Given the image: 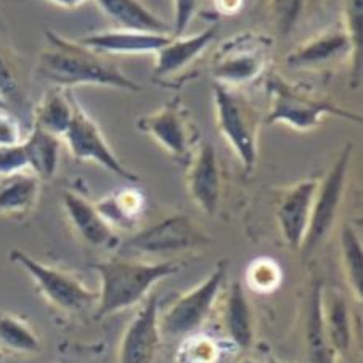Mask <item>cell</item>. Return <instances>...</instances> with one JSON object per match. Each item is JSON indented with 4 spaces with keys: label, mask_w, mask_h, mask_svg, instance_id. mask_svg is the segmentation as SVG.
<instances>
[{
    "label": "cell",
    "mask_w": 363,
    "mask_h": 363,
    "mask_svg": "<svg viewBox=\"0 0 363 363\" xmlns=\"http://www.w3.org/2000/svg\"><path fill=\"white\" fill-rule=\"evenodd\" d=\"M100 10L121 29L172 34L167 24L140 0H95Z\"/></svg>",
    "instance_id": "obj_20"
},
{
    "label": "cell",
    "mask_w": 363,
    "mask_h": 363,
    "mask_svg": "<svg viewBox=\"0 0 363 363\" xmlns=\"http://www.w3.org/2000/svg\"><path fill=\"white\" fill-rule=\"evenodd\" d=\"M237 363H259V362L257 360H252V359H247V357H246V359H241Z\"/></svg>",
    "instance_id": "obj_40"
},
{
    "label": "cell",
    "mask_w": 363,
    "mask_h": 363,
    "mask_svg": "<svg viewBox=\"0 0 363 363\" xmlns=\"http://www.w3.org/2000/svg\"><path fill=\"white\" fill-rule=\"evenodd\" d=\"M318 180L306 179L289 186L277 206V222L289 250L298 252L304 245Z\"/></svg>",
    "instance_id": "obj_15"
},
{
    "label": "cell",
    "mask_w": 363,
    "mask_h": 363,
    "mask_svg": "<svg viewBox=\"0 0 363 363\" xmlns=\"http://www.w3.org/2000/svg\"><path fill=\"white\" fill-rule=\"evenodd\" d=\"M219 34L217 24L203 29L191 35H174L167 44L156 53V63L153 69L155 82L161 86H177L179 81L189 79L191 68H195L198 60L204 55L211 44Z\"/></svg>",
    "instance_id": "obj_12"
},
{
    "label": "cell",
    "mask_w": 363,
    "mask_h": 363,
    "mask_svg": "<svg viewBox=\"0 0 363 363\" xmlns=\"http://www.w3.org/2000/svg\"><path fill=\"white\" fill-rule=\"evenodd\" d=\"M186 191L198 209L204 214H216L220 201L222 180L216 148L211 142L198 143L195 153L186 162Z\"/></svg>",
    "instance_id": "obj_14"
},
{
    "label": "cell",
    "mask_w": 363,
    "mask_h": 363,
    "mask_svg": "<svg viewBox=\"0 0 363 363\" xmlns=\"http://www.w3.org/2000/svg\"><path fill=\"white\" fill-rule=\"evenodd\" d=\"M341 259L344 275L347 278L349 288L354 298L362 301V284H363V252L362 241L355 230L350 225H342L340 235Z\"/></svg>",
    "instance_id": "obj_30"
},
{
    "label": "cell",
    "mask_w": 363,
    "mask_h": 363,
    "mask_svg": "<svg viewBox=\"0 0 363 363\" xmlns=\"http://www.w3.org/2000/svg\"><path fill=\"white\" fill-rule=\"evenodd\" d=\"M0 362H2V352H0Z\"/></svg>",
    "instance_id": "obj_42"
},
{
    "label": "cell",
    "mask_w": 363,
    "mask_h": 363,
    "mask_svg": "<svg viewBox=\"0 0 363 363\" xmlns=\"http://www.w3.org/2000/svg\"><path fill=\"white\" fill-rule=\"evenodd\" d=\"M29 171L40 180H50L57 175L62 156V138L33 125V130L24 137Z\"/></svg>",
    "instance_id": "obj_23"
},
{
    "label": "cell",
    "mask_w": 363,
    "mask_h": 363,
    "mask_svg": "<svg viewBox=\"0 0 363 363\" xmlns=\"http://www.w3.org/2000/svg\"><path fill=\"white\" fill-rule=\"evenodd\" d=\"M349 60L350 44L347 35L342 26H335L302 40L288 53L284 63L291 69H320Z\"/></svg>",
    "instance_id": "obj_16"
},
{
    "label": "cell",
    "mask_w": 363,
    "mask_h": 363,
    "mask_svg": "<svg viewBox=\"0 0 363 363\" xmlns=\"http://www.w3.org/2000/svg\"><path fill=\"white\" fill-rule=\"evenodd\" d=\"M274 39L257 31H245L227 39L211 60L214 82L238 89L257 81L269 68Z\"/></svg>",
    "instance_id": "obj_5"
},
{
    "label": "cell",
    "mask_w": 363,
    "mask_h": 363,
    "mask_svg": "<svg viewBox=\"0 0 363 363\" xmlns=\"http://www.w3.org/2000/svg\"><path fill=\"white\" fill-rule=\"evenodd\" d=\"M209 243V237L185 214H174L142 230L125 241L121 254L129 256H164L195 250Z\"/></svg>",
    "instance_id": "obj_10"
},
{
    "label": "cell",
    "mask_w": 363,
    "mask_h": 363,
    "mask_svg": "<svg viewBox=\"0 0 363 363\" xmlns=\"http://www.w3.org/2000/svg\"><path fill=\"white\" fill-rule=\"evenodd\" d=\"M350 161H352V145L347 143L337 156L325 177L318 182L315 196H313L311 220L306 233L302 252L304 256H311L328 238L331 228L340 214L344 193H346V184Z\"/></svg>",
    "instance_id": "obj_8"
},
{
    "label": "cell",
    "mask_w": 363,
    "mask_h": 363,
    "mask_svg": "<svg viewBox=\"0 0 363 363\" xmlns=\"http://www.w3.org/2000/svg\"><path fill=\"white\" fill-rule=\"evenodd\" d=\"M322 318L326 336L337 355H344L352 346V325L349 306L340 293H322Z\"/></svg>",
    "instance_id": "obj_24"
},
{
    "label": "cell",
    "mask_w": 363,
    "mask_h": 363,
    "mask_svg": "<svg viewBox=\"0 0 363 363\" xmlns=\"http://www.w3.org/2000/svg\"><path fill=\"white\" fill-rule=\"evenodd\" d=\"M216 125L233 150L246 172H252L259 158V130L264 124L256 106L237 89L214 82Z\"/></svg>",
    "instance_id": "obj_4"
},
{
    "label": "cell",
    "mask_w": 363,
    "mask_h": 363,
    "mask_svg": "<svg viewBox=\"0 0 363 363\" xmlns=\"http://www.w3.org/2000/svg\"><path fill=\"white\" fill-rule=\"evenodd\" d=\"M45 45L38 55L34 76L53 87L71 90L79 86H96L138 92L142 86L125 76L114 58L71 40L52 29H45Z\"/></svg>",
    "instance_id": "obj_1"
},
{
    "label": "cell",
    "mask_w": 363,
    "mask_h": 363,
    "mask_svg": "<svg viewBox=\"0 0 363 363\" xmlns=\"http://www.w3.org/2000/svg\"><path fill=\"white\" fill-rule=\"evenodd\" d=\"M182 265L175 261L140 262L130 259H108L94 264L100 275L96 318H105L134 307L150 294L155 284L177 274Z\"/></svg>",
    "instance_id": "obj_2"
},
{
    "label": "cell",
    "mask_w": 363,
    "mask_h": 363,
    "mask_svg": "<svg viewBox=\"0 0 363 363\" xmlns=\"http://www.w3.org/2000/svg\"><path fill=\"white\" fill-rule=\"evenodd\" d=\"M26 171H29V161L23 142L15 147L0 148V177Z\"/></svg>",
    "instance_id": "obj_34"
},
{
    "label": "cell",
    "mask_w": 363,
    "mask_h": 363,
    "mask_svg": "<svg viewBox=\"0 0 363 363\" xmlns=\"http://www.w3.org/2000/svg\"><path fill=\"white\" fill-rule=\"evenodd\" d=\"M269 363H283V362H280L278 359H275V357H270V359H269Z\"/></svg>",
    "instance_id": "obj_41"
},
{
    "label": "cell",
    "mask_w": 363,
    "mask_h": 363,
    "mask_svg": "<svg viewBox=\"0 0 363 363\" xmlns=\"http://www.w3.org/2000/svg\"><path fill=\"white\" fill-rule=\"evenodd\" d=\"M160 301L150 296L123 335L118 363H155L161 349Z\"/></svg>",
    "instance_id": "obj_13"
},
{
    "label": "cell",
    "mask_w": 363,
    "mask_h": 363,
    "mask_svg": "<svg viewBox=\"0 0 363 363\" xmlns=\"http://www.w3.org/2000/svg\"><path fill=\"white\" fill-rule=\"evenodd\" d=\"M312 0H269L267 9L272 24L281 38H288L306 16Z\"/></svg>",
    "instance_id": "obj_32"
},
{
    "label": "cell",
    "mask_w": 363,
    "mask_h": 363,
    "mask_svg": "<svg viewBox=\"0 0 363 363\" xmlns=\"http://www.w3.org/2000/svg\"><path fill=\"white\" fill-rule=\"evenodd\" d=\"M0 349H7L15 354L34 355L40 352L42 342L26 320L15 313H0Z\"/></svg>",
    "instance_id": "obj_28"
},
{
    "label": "cell",
    "mask_w": 363,
    "mask_h": 363,
    "mask_svg": "<svg viewBox=\"0 0 363 363\" xmlns=\"http://www.w3.org/2000/svg\"><path fill=\"white\" fill-rule=\"evenodd\" d=\"M95 206L114 230H130L143 213V195L137 189H123L96 201Z\"/></svg>",
    "instance_id": "obj_27"
},
{
    "label": "cell",
    "mask_w": 363,
    "mask_h": 363,
    "mask_svg": "<svg viewBox=\"0 0 363 363\" xmlns=\"http://www.w3.org/2000/svg\"><path fill=\"white\" fill-rule=\"evenodd\" d=\"M24 140L21 124L11 111H0V148L15 147Z\"/></svg>",
    "instance_id": "obj_36"
},
{
    "label": "cell",
    "mask_w": 363,
    "mask_h": 363,
    "mask_svg": "<svg viewBox=\"0 0 363 363\" xmlns=\"http://www.w3.org/2000/svg\"><path fill=\"white\" fill-rule=\"evenodd\" d=\"M40 182L29 171L0 177V217L26 219L39 203Z\"/></svg>",
    "instance_id": "obj_19"
},
{
    "label": "cell",
    "mask_w": 363,
    "mask_h": 363,
    "mask_svg": "<svg viewBox=\"0 0 363 363\" xmlns=\"http://www.w3.org/2000/svg\"><path fill=\"white\" fill-rule=\"evenodd\" d=\"M306 342L311 363H335L337 354L333 349L326 336L322 318V286L315 284L312 288L307 302L306 317Z\"/></svg>",
    "instance_id": "obj_26"
},
{
    "label": "cell",
    "mask_w": 363,
    "mask_h": 363,
    "mask_svg": "<svg viewBox=\"0 0 363 363\" xmlns=\"http://www.w3.org/2000/svg\"><path fill=\"white\" fill-rule=\"evenodd\" d=\"M74 100L71 90L48 89L33 110L34 125L48 134L63 138L74 114Z\"/></svg>",
    "instance_id": "obj_22"
},
{
    "label": "cell",
    "mask_w": 363,
    "mask_h": 363,
    "mask_svg": "<svg viewBox=\"0 0 363 363\" xmlns=\"http://www.w3.org/2000/svg\"><path fill=\"white\" fill-rule=\"evenodd\" d=\"M228 262L223 259L216 265L209 277L195 288L180 294L169 304L164 312H160L161 335L174 340L198 333L213 311L227 277Z\"/></svg>",
    "instance_id": "obj_6"
},
{
    "label": "cell",
    "mask_w": 363,
    "mask_h": 363,
    "mask_svg": "<svg viewBox=\"0 0 363 363\" xmlns=\"http://www.w3.org/2000/svg\"><path fill=\"white\" fill-rule=\"evenodd\" d=\"M246 283L252 291L272 293L280 286L281 269L274 259H254L246 270Z\"/></svg>",
    "instance_id": "obj_33"
},
{
    "label": "cell",
    "mask_w": 363,
    "mask_h": 363,
    "mask_svg": "<svg viewBox=\"0 0 363 363\" xmlns=\"http://www.w3.org/2000/svg\"><path fill=\"white\" fill-rule=\"evenodd\" d=\"M220 355L222 350L216 340L201 333H193L182 337L175 363H219Z\"/></svg>",
    "instance_id": "obj_31"
},
{
    "label": "cell",
    "mask_w": 363,
    "mask_h": 363,
    "mask_svg": "<svg viewBox=\"0 0 363 363\" xmlns=\"http://www.w3.org/2000/svg\"><path fill=\"white\" fill-rule=\"evenodd\" d=\"M217 15L235 16L243 9L245 0H213Z\"/></svg>",
    "instance_id": "obj_37"
},
{
    "label": "cell",
    "mask_w": 363,
    "mask_h": 363,
    "mask_svg": "<svg viewBox=\"0 0 363 363\" xmlns=\"http://www.w3.org/2000/svg\"><path fill=\"white\" fill-rule=\"evenodd\" d=\"M62 140H65L71 156L77 162H95L127 182H138V175L123 164L103 135L100 125L84 110L77 99L74 100L71 124Z\"/></svg>",
    "instance_id": "obj_11"
},
{
    "label": "cell",
    "mask_w": 363,
    "mask_h": 363,
    "mask_svg": "<svg viewBox=\"0 0 363 363\" xmlns=\"http://www.w3.org/2000/svg\"><path fill=\"white\" fill-rule=\"evenodd\" d=\"M137 127L180 164H186L198 147V130L191 113L179 95L153 113L138 118Z\"/></svg>",
    "instance_id": "obj_7"
},
{
    "label": "cell",
    "mask_w": 363,
    "mask_h": 363,
    "mask_svg": "<svg viewBox=\"0 0 363 363\" xmlns=\"http://www.w3.org/2000/svg\"><path fill=\"white\" fill-rule=\"evenodd\" d=\"M10 261L26 270L38 291L60 311L82 312L99 302V293L69 272L42 264L20 250L10 252Z\"/></svg>",
    "instance_id": "obj_9"
},
{
    "label": "cell",
    "mask_w": 363,
    "mask_h": 363,
    "mask_svg": "<svg viewBox=\"0 0 363 363\" xmlns=\"http://www.w3.org/2000/svg\"><path fill=\"white\" fill-rule=\"evenodd\" d=\"M21 66V58L11 44L7 28L0 20V95L10 106L26 101Z\"/></svg>",
    "instance_id": "obj_25"
},
{
    "label": "cell",
    "mask_w": 363,
    "mask_h": 363,
    "mask_svg": "<svg viewBox=\"0 0 363 363\" xmlns=\"http://www.w3.org/2000/svg\"><path fill=\"white\" fill-rule=\"evenodd\" d=\"M172 38V34L114 28L110 31L84 35L79 42L95 52L113 58L114 55H150V53L156 55Z\"/></svg>",
    "instance_id": "obj_17"
},
{
    "label": "cell",
    "mask_w": 363,
    "mask_h": 363,
    "mask_svg": "<svg viewBox=\"0 0 363 363\" xmlns=\"http://www.w3.org/2000/svg\"><path fill=\"white\" fill-rule=\"evenodd\" d=\"M63 208L74 233L94 247H114L119 245L118 232L96 209L95 203L76 191L63 193Z\"/></svg>",
    "instance_id": "obj_18"
},
{
    "label": "cell",
    "mask_w": 363,
    "mask_h": 363,
    "mask_svg": "<svg viewBox=\"0 0 363 363\" xmlns=\"http://www.w3.org/2000/svg\"><path fill=\"white\" fill-rule=\"evenodd\" d=\"M45 2L57 5V7H60V9L76 10V9L82 7V5H86L89 0H45Z\"/></svg>",
    "instance_id": "obj_38"
},
{
    "label": "cell",
    "mask_w": 363,
    "mask_h": 363,
    "mask_svg": "<svg viewBox=\"0 0 363 363\" xmlns=\"http://www.w3.org/2000/svg\"><path fill=\"white\" fill-rule=\"evenodd\" d=\"M201 0H174V24L172 35H184L185 29L190 26L193 18L196 16Z\"/></svg>",
    "instance_id": "obj_35"
},
{
    "label": "cell",
    "mask_w": 363,
    "mask_h": 363,
    "mask_svg": "<svg viewBox=\"0 0 363 363\" xmlns=\"http://www.w3.org/2000/svg\"><path fill=\"white\" fill-rule=\"evenodd\" d=\"M265 84L270 95V111L264 124H283L298 132H312L326 116L362 123V114L349 111L328 99H320L306 86L289 82L278 72H270Z\"/></svg>",
    "instance_id": "obj_3"
},
{
    "label": "cell",
    "mask_w": 363,
    "mask_h": 363,
    "mask_svg": "<svg viewBox=\"0 0 363 363\" xmlns=\"http://www.w3.org/2000/svg\"><path fill=\"white\" fill-rule=\"evenodd\" d=\"M0 111H11V106L2 95H0Z\"/></svg>",
    "instance_id": "obj_39"
},
{
    "label": "cell",
    "mask_w": 363,
    "mask_h": 363,
    "mask_svg": "<svg viewBox=\"0 0 363 363\" xmlns=\"http://www.w3.org/2000/svg\"><path fill=\"white\" fill-rule=\"evenodd\" d=\"M342 29L350 44V82L360 86L363 60V0H344Z\"/></svg>",
    "instance_id": "obj_29"
},
{
    "label": "cell",
    "mask_w": 363,
    "mask_h": 363,
    "mask_svg": "<svg viewBox=\"0 0 363 363\" xmlns=\"http://www.w3.org/2000/svg\"><path fill=\"white\" fill-rule=\"evenodd\" d=\"M223 328L238 349H250L254 341V315L243 284L233 281L223 304Z\"/></svg>",
    "instance_id": "obj_21"
}]
</instances>
